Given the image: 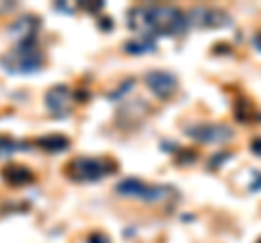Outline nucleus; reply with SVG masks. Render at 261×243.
Listing matches in <instances>:
<instances>
[{"label":"nucleus","mask_w":261,"mask_h":243,"mask_svg":"<svg viewBox=\"0 0 261 243\" xmlns=\"http://www.w3.org/2000/svg\"><path fill=\"white\" fill-rule=\"evenodd\" d=\"M128 28L152 39L178 37L190 28V18L172 5H140L128 11Z\"/></svg>","instance_id":"obj_1"},{"label":"nucleus","mask_w":261,"mask_h":243,"mask_svg":"<svg viewBox=\"0 0 261 243\" xmlns=\"http://www.w3.org/2000/svg\"><path fill=\"white\" fill-rule=\"evenodd\" d=\"M0 66L9 74H35L44 66V54L37 46V37L15 44L13 50L0 56Z\"/></svg>","instance_id":"obj_2"},{"label":"nucleus","mask_w":261,"mask_h":243,"mask_svg":"<svg viewBox=\"0 0 261 243\" xmlns=\"http://www.w3.org/2000/svg\"><path fill=\"white\" fill-rule=\"evenodd\" d=\"M116 169H118V165L113 163V161L79 157L68 163L65 174H68L72 180H79V183H96V180H102L105 176L113 174Z\"/></svg>","instance_id":"obj_3"},{"label":"nucleus","mask_w":261,"mask_h":243,"mask_svg":"<svg viewBox=\"0 0 261 243\" xmlns=\"http://www.w3.org/2000/svg\"><path fill=\"white\" fill-rule=\"evenodd\" d=\"M185 133L194 141L205 143V145H214V143L220 145V143H226L233 139V128L226 124H196L187 128Z\"/></svg>","instance_id":"obj_4"},{"label":"nucleus","mask_w":261,"mask_h":243,"mask_svg":"<svg viewBox=\"0 0 261 243\" xmlns=\"http://www.w3.org/2000/svg\"><path fill=\"white\" fill-rule=\"evenodd\" d=\"M190 24L200 28H224L231 26V15L226 11L218 9V7H194V9L187 13Z\"/></svg>","instance_id":"obj_5"},{"label":"nucleus","mask_w":261,"mask_h":243,"mask_svg":"<svg viewBox=\"0 0 261 243\" xmlns=\"http://www.w3.org/2000/svg\"><path fill=\"white\" fill-rule=\"evenodd\" d=\"M146 87L150 89L152 96H157L161 100H168L172 98L176 87H178V80L172 72H163V70H152L146 74Z\"/></svg>","instance_id":"obj_6"},{"label":"nucleus","mask_w":261,"mask_h":243,"mask_svg":"<svg viewBox=\"0 0 261 243\" xmlns=\"http://www.w3.org/2000/svg\"><path fill=\"white\" fill-rule=\"evenodd\" d=\"M70 98H72L70 89L65 85H57L46 92L44 102H46V109L50 111L55 117H61V115H68L70 113Z\"/></svg>","instance_id":"obj_7"},{"label":"nucleus","mask_w":261,"mask_h":243,"mask_svg":"<svg viewBox=\"0 0 261 243\" xmlns=\"http://www.w3.org/2000/svg\"><path fill=\"white\" fill-rule=\"evenodd\" d=\"M39 31V20L35 15H24V18L15 20L9 26V35L15 39V42H27V39H35Z\"/></svg>","instance_id":"obj_8"},{"label":"nucleus","mask_w":261,"mask_h":243,"mask_svg":"<svg viewBox=\"0 0 261 243\" xmlns=\"http://www.w3.org/2000/svg\"><path fill=\"white\" fill-rule=\"evenodd\" d=\"M3 180L11 187H22V185H29L33 183V172L29 167L18 165V163H11L3 169Z\"/></svg>","instance_id":"obj_9"},{"label":"nucleus","mask_w":261,"mask_h":243,"mask_svg":"<svg viewBox=\"0 0 261 243\" xmlns=\"http://www.w3.org/2000/svg\"><path fill=\"white\" fill-rule=\"evenodd\" d=\"M146 191H148V185L140 178H124L116 185V193H120L122 198H137V200H144Z\"/></svg>","instance_id":"obj_10"},{"label":"nucleus","mask_w":261,"mask_h":243,"mask_svg":"<svg viewBox=\"0 0 261 243\" xmlns=\"http://www.w3.org/2000/svg\"><path fill=\"white\" fill-rule=\"evenodd\" d=\"M154 48H157V42H154L152 37L137 35V37L128 39V42L124 44V52H128V54H135V56H140V54H148V52H152Z\"/></svg>","instance_id":"obj_11"},{"label":"nucleus","mask_w":261,"mask_h":243,"mask_svg":"<svg viewBox=\"0 0 261 243\" xmlns=\"http://www.w3.org/2000/svg\"><path fill=\"white\" fill-rule=\"evenodd\" d=\"M37 145L44 148L46 152H65L70 148V141L63 135H46V137H39Z\"/></svg>","instance_id":"obj_12"},{"label":"nucleus","mask_w":261,"mask_h":243,"mask_svg":"<svg viewBox=\"0 0 261 243\" xmlns=\"http://www.w3.org/2000/svg\"><path fill=\"white\" fill-rule=\"evenodd\" d=\"M24 148H29V145L27 143H18L15 139H11V137L0 135V159L9 157V155H13L15 150H24Z\"/></svg>","instance_id":"obj_13"},{"label":"nucleus","mask_w":261,"mask_h":243,"mask_svg":"<svg viewBox=\"0 0 261 243\" xmlns=\"http://www.w3.org/2000/svg\"><path fill=\"white\" fill-rule=\"evenodd\" d=\"M133 85H135V80H133V78H130V80H124V83H122V85H120V89H118V92L109 96V100H118V98H120V96H124V94H126V92H128V89H130V87H133Z\"/></svg>","instance_id":"obj_14"},{"label":"nucleus","mask_w":261,"mask_h":243,"mask_svg":"<svg viewBox=\"0 0 261 243\" xmlns=\"http://www.w3.org/2000/svg\"><path fill=\"white\" fill-rule=\"evenodd\" d=\"M194 161H196V155H194V152H192V150H183L181 155H178V161H176V163H178V165H192Z\"/></svg>","instance_id":"obj_15"},{"label":"nucleus","mask_w":261,"mask_h":243,"mask_svg":"<svg viewBox=\"0 0 261 243\" xmlns=\"http://www.w3.org/2000/svg\"><path fill=\"white\" fill-rule=\"evenodd\" d=\"M79 7L81 9H85V11H89V13H98L102 9V3H89V0H83V3H79Z\"/></svg>","instance_id":"obj_16"},{"label":"nucleus","mask_w":261,"mask_h":243,"mask_svg":"<svg viewBox=\"0 0 261 243\" xmlns=\"http://www.w3.org/2000/svg\"><path fill=\"white\" fill-rule=\"evenodd\" d=\"M87 243H109V237L107 234H102V232H92L89 234V239Z\"/></svg>","instance_id":"obj_17"},{"label":"nucleus","mask_w":261,"mask_h":243,"mask_svg":"<svg viewBox=\"0 0 261 243\" xmlns=\"http://www.w3.org/2000/svg\"><path fill=\"white\" fill-rule=\"evenodd\" d=\"M228 157H231V155H228V152H224V155H216V157H214V161H211V163H209V167H211V169H214V167H220V165H222Z\"/></svg>","instance_id":"obj_18"},{"label":"nucleus","mask_w":261,"mask_h":243,"mask_svg":"<svg viewBox=\"0 0 261 243\" xmlns=\"http://www.w3.org/2000/svg\"><path fill=\"white\" fill-rule=\"evenodd\" d=\"M250 150L255 152V155H261V139H255L250 143Z\"/></svg>","instance_id":"obj_19"},{"label":"nucleus","mask_w":261,"mask_h":243,"mask_svg":"<svg viewBox=\"0 0 261 243\" xmlns=\"http://www.w3.org/2000/svg\"><path fill=\"white\" fill-rule=\"evenodd\" d=\"M252 44H255V48H259V50H261V33L252 37Z\"/></svg>","instance_id":"obj_20"},{"label":"nucleus","mask_w":261,"mask_h":243,"mask_svg":"<svg viewBox=\"0 0 261 243\" xmlns=\"http://www.w3.org/2000/svg\"><path fill=\"white\" fill-rule=\"evenodd\" d=\"M100 26H102L105 31H107V28L111 26V22H109V18H102V22H100Z\"/></svg>","instance_id":"obj_21"},{"label":"nucleus","mask_w":261,"mask_h":243,"mask_svg":"<svg viewBox=\"0 0 261 243\" xmlns=\"http://www.w3.org/2000/svg\"><path fill=\"white\" fill-rule=\"evenodd\" d=\"M259 243H261V241H259Z\"/></svg>","instance_id":"obj_22"}]
</instances>
